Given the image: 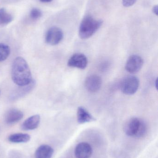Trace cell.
Wrapping results in <instances>:
<instances>
[{
    "instance_id": "obj_19",
    "label": "cell",
    "mask_w": 158,
    "mask_h": 158,
    "mask_svg": "<svg viewBox=\"0 0 158 158\" xmlns=\"http://www.w3.org/2000/svg\"><path fill=\"white\" fill-rule=\"evenodd\" d=\"M136 1L137 0H122V4L125 7H130L135 4Z\"/></svg>"
},
{
    "instance_id": "obj_14",
    "label": "cell",
    "mask_w": 158,
    "mask_h": 158,
    "mask_svg": "<svg viewBox=\"0 0 158 158\" xmlns=\"http://www.w3.org/2000/svg\"><path fill=\"white\" fill-rule=\"evenodd\" d=\"M53 153L52 147L48 145H42L35 151V158H51Z\"/></svg>"
},
{
    "instance_id": "obj_11",
    "label": "cell",
    "mask_w": 158,
    "mask_h": 158,
    "mask_svg": "<svg viewBox=\"0 0 158 158\" xmlns=\"http://www.w3.org/2000/svg\"><path fill=\"white\" fill-rule=\"evenodd\" d=\"M23 116L24 114L21 110L17 109H11L6 113L5 121L9 125L15 124L22 119Z\"/></svg>"
},
{
    "instance_id": "obj_1",
    "label": "cell",
    "mask_w": 158,
    "mask_h": 158,
    "mask_svg": "<svg viewBox=\"0 0 158 158\" xmlns=\"http://www.w3.org/2000/svg\"><path fill=\"white\" fill-rule=\"evenodd\" d=\"M11 77L14 82L18 86L29 84L33 80L28 64L23 57L19 56L14 60Z\"/></svg>"
},
{
    "instance_id": "obj_10",
    "label": "cell",
    "mask_w": 158,
    "mask_h": 158,
    "mask_svg": "<svg viewBox=\"0 0 158 158\" xmlns=\"http://www.w3.org/2000/svg\"><path fill=\"white\" fill-rule=\"evenodd\" d=\"M74 154L76 158H90L92 154V148L88 143L83 142L77 145Z\"/></svg>"
},
{
    "instance_id": "obj_16",
    "label": "cell",
    "mask_w": 158,
    "mask_h": 158,
    "mask_svg": "<svg viewBox=\"0 0 158 158\" xmlns=\"http://www.w3.org/2000/svg\"><path fill=\"white\" fill-rule=\"evenodd\" d=\"M13 17L4 8L0 9V27H4L11 23Z\"/></svg>"
},
{
    "instance_id": "obj_15",
    "label": "cell",
    "mask_w": 158,
    "mask_h": 158,
    "mask_svg": "<svg viewBox=\"0 0 158 158\" xmlns=\"http://www.w3.org/2000/svg\"><path fill=\"white\" fill-rule=\"evenodd\" d=\"M30 135L28 134L15 133L9 135L8 138V141L15 143H26L30 141Z\"/></svg>"
},
{
    "instance_id": "obj_17",
    "label": "cell",
    "mask_w": 158,
    "mask_h": 158,
    "mask_svg": "<svg viewBox=\"0 0 158 158\" xmlns=\"http://www.w3.org/2000/svg\"><path fill=\"white\" fill-rule=\"evenodd\" d=\"M11 52L10 47L7 44L0 43V62L5 61Z\"/></svg>"
},
{
    "instance_id": "obj_9",
    "label": "cell",
    "mask_w": 158,
    "mask_h": 158,
    "mask_svg": "<svg viewBox=\"0 0 158 158\" xmlns=\"http://www.w3.org/2000/svg\"><path fill=\"white\" fill-rule=\"evenodd\" d=\"M102 84V78L97 75H93L87 77L84 85L87 91L90 93H95L100 90Z\"/></svg>"
},
{
    "instance_id": "obj_18",
    "label": "cell",
    "mask_w": 158,
    "mask_h": 158,
    "mask_svg": "<svg viewBox=\"0 0 158 158\" xmlns=\"http://www.w3.org/2000/svg\"><path fill=\"white\" fill-rule=\"evenodd\" d=\"M42 15V12L40 9L34 7L30 12V18L32 20H37L41 18Z\"/></svg>"
},
{
    "instance_id": "obj_20",
    "label": "cell",
    "mask_w": 158,
    "mask_h": 158,
    "mask_svg": "<svg viewBox=\"0 0 158 158\" xmlns=\"http://www.w3.org/2000/svg\"><path fill=\"white\" fill-rule=\"evenodd\" d=\"M158 6L156 5L153 7V9H152V11H153V13L156 15H158Z\"/></svg>"
},
{
    "instance_id": "obj_6",
    "label": "cell",
    "mask_w": 158,
    "mask_h": 158,
    "mask_svg": "<svg viewBox=\"0 0 158 158\" xmlns=\"http://www.w3.org/2000/svg\"><path fill=\"white\" fill-rule=\"evenodd\" d=\"M143 60L136 55L131 56L126 62L125 69L129 73L134 74L139 72L143 65Z\"/></svg>"
},
{
    "instance_id": "obj_12",
    "label": "cell",
    "mask_w": 158,
    "mask_h": 158,
    "mask_svg": "<svg viewBox=\"0 0 158 158\" xmlns=\"http://www.w3.org/2000/svg\"><path fill=\"white\" fill-rule=\"evenodd\" d=\"M41 122L40 115H34L27 118L22 123L21 129L23 131H32L38 128Z\"/></svg>"
},
{
    "instance_id": "obj_5",
    "label": "cell",
    "mask_w": 158,
    "mask_h": 158,
    "mask_svg": "<svg viewBox=\"0 0 158 158\" xmlns=\"http://www.w3.org/2000/svg\"><path fill=\"white\" fill-rule=\"evenodd\" d=\"M64 38V33L58 27H53L49 28L45 36V42L50 45H56L61 42Z\"/></svg>"
},
{
    "instance_id": "obj_4",
    "label": "cell",
    "mask_w": 158,
    "mask_h": 158,
    "mask_svg": "<svg viewBox=\"0 0 158 158\" xmlns=\"http://www.w3.org/2000/svg\"><path fill=\"white\" fill-rule=\"evenodd\" d=\"M139 79L135 76L125 77L121 81L119 87L122 92L126 95H133L135 94L139 87Z\"/></svg>"
},
{
    "instance_id": "obj_8",
    "label": "cell",
    "mask_w": 158,
    "mask_h": 158,
    "mask_svg": "<svg viewBox=\"0 0 158 158\" xmlns=\"http://www.w3.org/2000/svg\"><path fill=\"white\" fill-rule=\"evenodd\" d=\"M67 65L70 67L83 69L86 68L88 65V59L84 54H74L69 59Z\"/></svg>"
},
{
    "instance_id": "obj_7",
    "label": "cell",
    "mask_w": 158,
    "mask_h": 158,
    "mask_svg": "<svg viewBox=\"0 0 158 158\" xmlns=\"http://www.w3.org/2000/svg\"><path fill=\"white\" fill-rule=\"evenodd\" d=\"M35 85L36 81L35 80H32L29 84L22 86H18V87L13 91L10 95V100L15 101L24 97L32 91Z\"/></svg>"
},
{
    "instance_id": "obj_13",
    "label": "cell",
    "mask_w": 158,
    "mask_h": 158,
    "mask_svg": "<svg viewBox=\"0 0 158 158\" xmlns=\"http://www.w3.org/2000/svg\"><path fill=\"white\" fill-rule=\"evenodd\" d=\"M77 120L80 124L91 122L96 120L92 114L82 106L79 107L77 110Z\"/></svg>"
},
{
    "instance_id": "obj_3",
    "label": "cell",
    "mask_w": 158,
    "mask_h": 158,
    "mask_svg": "<svg viewBox=\"0 0 158 158\" xmlns=\"http://www.w3.org/2000/svg\"><path fill=\"white\" fill-rule=\"evenodd\" d=\"M147 125L145 123L138 118H133L125 123L124 131L125 134L130 137L141 138L146 133Z\"/></svg>"
},
{
    "instance_id": "obj_21",
    "label": "cell",
    "mask_w": 158,
    "mask_h": 158,
    "mask_svg": "<svg viewBox=\"0 0 158 158\" xmlns=\"http://www.w3.org/2000/svg\"><path fill=\"white\" fill-rule=\"evenodd\" d=\"M39 1H41L42 2L47 3L52 2L53 0H39Z\"/></svg>"
},
{
    "instance_id": "obj_2",
    "label": "cell",
    "mask_w": 158,
    "mask_h": 158,
    "mask_svg": "<svg viewBox=\"0 0 158 158\" xmlns=\"http://www.w3.org/2000/svg\"><path fill=\"white\" fill-rule=\"evenodd\" d=\"M103 22L95 19L90 15L84 17L79 28V36L81 39L86 40L92 36L102 26Z\"/></svg>"
},
{
    "instance_id": "obj_22",
    "label": "cell",
    "mask_w": 158,
    "mask_h": 158,
    "mask_svg": "<svg viewBox=\"0 0 158 158\" xmlns=\"http://www.w3.org/2000/svg\"><path fill=\"white\" fill-rule=\"evenodd\" d=\"M155 83H156V89H157V79L156 80Z\"/></svg>"
}]
</instances>
